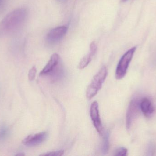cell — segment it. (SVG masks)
I'll use <instances>...</instances> for the list:
<instances>
[{
    "mask_svg": "<svg viewBox=\"0 0 156 156\" xmlns=\"http://www.w3.org/2000/svg\"><path fill=\"white\" fill-rule=\"evenodd\" d=\"M27 16L25 8H17L10 12L0 22V37L9 35L16 31L23 24Z\"/></svg>",
    "mask_w": 156,
    "mask_h": 156,
    "instance_id": "1",
    "label": "cell"
},
{
    "mask_svg": "<svg viewBox=\"0 0 156 156\" xmlns=\"http://www.w3.org/2000/svg\"><path fill=\"white\" fill-rule=\"evenodd\" d=\"M107 76V68L105 66H103L94 77L90 84L87 88L86 95L88 100H91L97 94L101 88Z\"/></svg>",
    "mask_w": 156,
    "mask_h": 156,
    "instance_id": "2",
    "label": "cell"
},
{
    "mask_svg": "<svg viewBox=\"0 0 156 156\" xmlns=\"http://www.w3.org/2000/svg\"><path fill=\"white\" fill-rule=\"evenodd\" d=\"M136 48V47H134L130 49L123 55L119 60L115 71L116 79H122L126 75L129 64L132 61Z\"/></svg>",
    "mask_w": 156,
    "mask_h": 156,
    "instance_id": "3",
    "label": "cell"
},
{
    "mask_svg": "<svg viewBox=\"0 0 156 156\" xmlns=\"http://www.w3.org/2000/svg\"><path fill=\"white\" fill-rule=\"evenodd\" d=\"M140 100L134 99L130 102L127 109L126 114V127L127 130H129L135 120L139 114L140 108Z\"/></svg>",
    "mask_w": 156,
    "mask_h": 156,
    "instance_id": "4",
    "label": "cell"
},
{
    "mask_svg": "<svg viewBox=\"0 0 156 156\" xmlns=\"http://www.w3.org/2000/svg\"><path fill=\"white\" fill-rule=\"evenodd\" d=\"M90 115L96 131L100 135H102L103 126L99 114V104L96 101L94 102L91 105Z\"/></svg>",
    "mask_w": 156,
    "mask_h": 156,
    "instance_id": "5",
    "label": "cell"
},
{
    "mask_svg": "<svg viewBox=\"0 0 156 156\" xmlns=\"http://www.w3.org/2000/svg\"><path fill=\"white\" fill-rule=\"evenodd\" d=\"M67 31L66 26L57 27L49 31L47 35V40L49 44H55L64 38Z\"/></svg>",
    "mask_w": 156,
    "mask_h": 156,
    "instance_id": "6",
    "label": "cell"
},
{
    "mask_svg": "<svg viewBox=\"0 0 156 156\" xmlns=\"http://www.w3.org/2000/svg\"><path fill=\"white\" fill-rule=\"evenodd\" d=\"M48 133L46 132L30 135L23 141V144L26 146L34 147L39 145L46 139Z\"/></svg>",
    "mask_w": 156,
    "mask_h": 156,
    "instance_id": "7",
    "label": "cell"
},
{
    "mask_svg": "<svg viewBox=\"0 0 156 156\" xmlns=\"http://www.w3.org/2000/svg\"><path fill=\"white\" fill-rule=\"evenodd\" d=\"M59 60V56L58 54L55 53L52 55L47 64L41 71L39 75L43 76L52 74L53 71H55L57 67Z\"/></svg>",
    "mask_w": 156,
    "mask_h": 156,
    "instance_id": "8",
    "label": "cell"
},
{
    "mask_svg": "<svg viewBox=\"0 0 156 156\" xmlns=\"http://www.w3.org/2000/svg\"><path fill=\"white\" fill-rule=\"evenodd\" d=\"M141 111L145 117L150 118L155 112V108L152 102L147 98L142 99L140 102Z\"/></svg>",
    "mask_w": 156,
    "mask_h": 156,
    "instance_id": "9",
    "label": "cell"
},
{
    "mask_svg": "<svg viewBox=\"0 0 156 156\" xmlns=\"http://www.w3.org/2000/svg\"><path fill=\"white\" fill-rule=\"evenodd\" d=\"M94 56V55L92 53L90 52V53L84 56L80 61L78 65V68L80 69H83L87 67L91 61L92 59Z\"/></svg>",
    "mask_w": 156,
    "mask_h": 156,
    "instance_id": "10",
    "label": "cell"
},
{
    "mask_svg": "<svg viewBox=\"0 0 156 156\" xmlns=\"http://www.w3.org/2000/svg\"><path fill=\"white\" fill-rule=\"evenodd\" d=\"M109 149V134L106 133L104 138L103 143L102 146V152L103 154L108 153Z\"/></svg>",
    "mask_w": 156,
    "mask_h": 156,
    "instance_id": "11",
    "label": "cell"
},
{
    "mask_svg": "<svg viewBox=\"0 0 156 156\" xmlns=\"http://www.w3.org/2000/svg\"><path fill=\"white\" fill-rule=\"evenodd\" d=\"M9 132V129L8 127L5 125H2L0 127V141H3L4 140Z\"/></svg>",
    "mask_w": 156,
    "mask_h": 156,
    "instance_id": "12",
    "label": "cell"
},
{
    "mask_svg": "<svg viewBox=\"0 0 156 156\" xmlns=\"http://www.w3.org/2000/svg\"><path fill=\"white\" fill-rule=\"evenodd\" d=\"M127 149L125 147H122L118 148L115 153V156H126L127 155Z\"/></svg>",
    "mask_w": 156,
    "mask_h": 156,
    "instance_id": "13",
    "label": "cell"
},
{
    "mask_svg": "<svg viewBox=\"0 0 156 156\" xmlns=\"http://www.w3.org/2000/svg\"><path fill=\"white\" fill-rule=\"evenodd\" d=\"M36 73V67L34 66L29 70V72H28V78L29 80L31 81L34 80L35 78Z\"/></svg>",
    "mask_w": 156,
    "mask_h": 156,
    "instance_id": "14",
    "label": "cell"
},
{
    "mask_svg": "<svg viewBox=\"0 0 156 156\" xmlns=\"http://www.w3.org/2000/svg\"><path fill=\"white\" fill-rule=\"evenodd\" d=\"M64 154V151L63 150H59V151H53V152H49L46 154H43L41 156H62Z\"/></svg>",
    "mask_w": 156,
    "mask_h": 156,
    "instance_id": "15",
    "label": "cell"
},
{
    "mask_svg": "<svg viewBox=\"0 0 156 156\" xmlns=\"http://www.w3.org/2000/svg\"><path fill=\"white\" fill-rule=\"evenodd\" d=\"M90 47V52L92 53L94 55H95L96 51H97V45L94 41H93L91 43Z\"/></svg>",
    "mask_w": 156,
    "mask_h": 156,
    "instance_id": "16",
    "label": "cell"
},
{
    "mask_svg": "<svg viewBox=\"0 0 156 156\" xmlns=\"http://www.w3.org/2000/svg\"><path fill=\"white\" fill-rule=\"evenodd\" d=\"M25 154H24L23 153H18V154H16V156H24Z\"/></svg>",
    "mask_w": 156,
    "mask_h": 156,
    "instance_id": "17",
    "label": "cell"
},
{
    "mask_svg": "<svg viewBox=\"0 0 156 156\" xmlns=\"http://www.w3.org/2000/svg\"><path fill=\"white\" fill-rule=\"evenodd\" d=\"M4 1V0H0V8L2 7V5Z\"/></svg>",
    "mask_w": 156,
    "mask_h": 156,
    "instance_id": "18",
    "label": "cell"
},
{
    "mask_svg": "<svg viewBox=\"0 0 156 156\" xmlns=\"http://www.w3.org/2000/svg\"><path fill=\"white\" fill-rule=\"evenodd\" d=\"M57 1L60 2H66L67 0H57Z\"/></svg>",
    "mask_w": 156,
    "mask_h": 156,
    "instance_id": "19",
    "label": "cell"
},
{
    "mask_svg": "<svg viewBox=\"0 0 156 156\" xmlns=\"http://www.w3.org/2000/svg\"><path fill=\"white\" fill-rule=\"evenodd\" d=\"M126 1H127V0H122V2H126Z\"/></svg>",
    "mask_w": 156,
    "mask_h": 156,
    "instance_id": "20",
    "label": "cell"
}]
</instances>
